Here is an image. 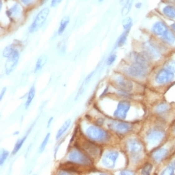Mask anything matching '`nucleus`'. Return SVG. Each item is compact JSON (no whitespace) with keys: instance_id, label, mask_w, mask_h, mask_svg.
Here are the masks:
<instances>
[{"instance_id":"7","label":"nucleus","mask_w":175,"mask_h":175,"mask_svg":"<svg viewBox=\"0 0 175 175\" xmlns=\"http://www.w3.org/2000/svg\"><path fill=\"white\" fill-rule=\"evenodd\" d=\"M147 66H143L137 63H132L126 68V73L134 78H144L148 72Z\"/></svg>"},{"instance_id":"31","label":"nucleus","mask_w":175,"mask_h":175,"mask_svg":"<svg viewBox=\"0 0 175 175\" xmlns=\"http://www.w3.org/2000/svg\"><path fill=\"white\" fill-rule=\"evenodd\" d=\"M132 25H133V20L130 17H126L122 21V26H123V29L126 31H130Z\"/></svg>"},{"instance_id":"15","label":"nucleus","mask_w":175,"mask_h":175,"mask_svg":"<svg viewBox=\"0 0 175 175\" xmlns=\"http://www.w3.org/2000/svg\"><path fill=\"white\" fill-rule=\"evenodd\" d=\"M118 156H119V153H118L117 151H108L103 157V160H102L103 164L108 168L114 167Z\"/></svg>"},{"instance_id":"42","label":"nucleus","mask_w":175,"mask_h":175,"mask_svg":"<svg viewBox=\"0 0 175 175\" xmlns=\"http://www.w3.org/2000/svg\"><path fill=\"white\" fill-rule=\"evenodd\" d=\"M52 120H53V117H50V119H49V121H48V124H47V126H50V124H51V122H52Z\"/></svg>"},{"instance_id":"40","label":"nucleus","mask_w":175,"mask_h":175,"mask_svg":"<svg viewBox=\"0 0 175 175\" xmlns=\"http://www.w3.org/2000/svg\"><path fill=\"white\" fill-rule=\"evenodd\" d=\"M121 174H134V172H132V171H122L121 172Z\"/></svg>"},{"instance_id":"41","label":"nucleus","mask_w":175,"mask_h":175,"mask_svg":"<svg viewBox=\"0 0 175 175\" xmlns=\"http://www.w3.org/2000/svg\"><path fill=\"white\" fill-rule=\"evenodd\" d=\"M171 29H172V31L174 32V34H175V22L172 23V25H171Z\"/></svg>"},{"instance_id":"29","label":"nucleus","mask_w":175,"mask_h":175,"mask_svg":"<svg viewBox=\"0 0 175 175\" xmlns=\"http://www.w3.org/2000/svg\"><path fill=\"white\" fill-rule=\"evenodd\" d=\"M34 96H35V87L32 86L30 88L29 92H28V94H27V99H26V104H25L26 109L30 106V104H31V102L33 100V98H34Z\"/></svg>"},{"instance_id":"5","label":"nucleus","mask_w":175,"mask_h":175,"mask_svg":"<svg viewBox=\"0 0 175 175\" xmlns=\"http://www.w3.org/2000/svg\"><path fill=\"white\" fill-rule=\"evenodd\" d=\"M49 13H50V8L49 7L42 8L41 10L37 13V15L35 16V18L33 19L32 23L30 24L29 33H34L38 29H40V28L42 27V25H43L45 23V21L47 20V18H48Z\"/></svg>"},{"instance_id":"37","label":"nucleus","mask_w":175,"mask_h":175,"mask_svg":"<svg viewBox=\"0 0 175 175\" xmlns=\"http://www.w3.org/2000/svg\"><path fill=\"white\" fill-rule=\"evenodd\" d=\"M61 2H62V0H51V2H50V7L52 8H56V7H58Z\"/></svg>"},{"instance_id":"12","label":"nucleus","mask_w":175,"mask_h":175,"mask_svg":"<svg viewBox=\"0 0 175 175\" xmlns=\"http://www.w3.org/2000/svg\"><path fill=\"white\" fill-rule=\"evenodd\" d=\"M19 51L17 49L15 50L12 53V55L10 56L9 58L6 59V62H5V73L7 75L10 74L14 69H15L16 65L18 63V61H19Z\"/></svg>"},{"instance_id":"3","label":"nucleus","mask_w":175,"mask_h":175,"mask_svg":"<svg viewBox=\"0 0 175 175\" xmlns=\"http://www.w3.org/2000/svg\"><path fill=\"white\" fill-rule=\"evenodd\" d=\"M68 159L70 162L79 164V165H91L92 161L89 155L86 152H83L79 148L74 147L73 149L70 150L68 154Z\"/></svg>"},{"instance_id":"18","label":"nucleus","mask_w":175,"mask_h":175,"mask_svg":"<svg viewBox=\"0 0 175 175\" xmlns=\"http://www.w3.org/2000/svg\"><path fill=\"white\" fill-rule=\"evenodd\" d=\"M162 14L168 19H175V5L172 3H165L161 8Z\"/></svg>"},{"instance_id":"1","label":"nucleus","mask_w":175,"mask_h":175,"mask_svg":"<svg viewBox=\"0 0 175 175\" xmlns=\"http://www.w3.org/2000/svg\"><path fill=\"white\" fill-rule=\"evenodd\" d=\"M174 72H175V61L169 60L167 63H165L164 67L160 69L155 74L154 77L155 82L159 85H164L169 83L174 78Z\"/></svg>"},{"instance_id":"28","label":"nucleus","mask_w":175,"mask_h":175,"mask_svg":"<svg viewBox=\"0 0 175 175\" xmlns=\"http://www.w3.org/2000/svg\"><path fill=\"white\" fill-rule=\"evenodd\" d=\"M169 110V104L167 103H160L155 107V112L157 114H164Z\"/></svg>"},{"instance_id":"43","label":"nucleus","mask_w":175,"mask_h":175,"mask_svg":"<svg viewBox=\"0 0 175 175\" xmlns=\"http://www.w3.org/2000/svg\"><path fill=\"white\" fill-rule=\"evenodd\" d=\"M5 90H6V88H3V90H2V92H1V98L3 97V95H4V92H5Z\"/></svg>"},{"instance_id":"39","label":"nucleus","mask_w":175,"mask_h":175,"mask_svg":"<svg viewBox=\"0 0 175 175\" xmlns=\"http://www.w3.org/2000/svg\"><path fill=\"white\" fill-rule=\"evenodd\" d=\"M135 8L136 9H140L141 7H142V2H137V3H135Z\"/></svg>"},{"instance_id":"30","label":"nucleus","mask_w":175,"mask_h":175,"mask_svg":"<svg viewBox=\"0 0 175 175\" xmlns=\"http://www.w3.org/2000/svg\"><path fill=\"white\" fill-rule=\"evenodd\" d=\"M132 3H133V0H127V1L123 4V8H122L121 14L123 16L127 15L130 12V9L132 7Z\"/></svg>"},{"instance_id":"20","label":"nucleus","mask_w":175,"mask_h":175,"mask_svg":"<svg viewBox=\"0 0 175 175\" xmlns=\"http://www.w3.org/2000/svg\"><path fill=\"white\" fill-rule=\"evenodd\" d=\"M161 38V40L163 42H165V43H167V44H174V42H175V34H174V32L172 31V29L170 30L169 28L166 30V32L164 33V34L160 37Z\"/></svg>"},{"instance_id":"44","label":"nucleus","mask_w":175,"mask_h":175,"mask_svg":"<svg viewBox=\"0 0 175 175\" xmlns=\"http://www.w3.org/2000/svg\"><path fill=\"white\" fill-rule=\"evenodd\" d=\"M103 1H104V0H98V2H99V3H101V2H103Z\"/></svg>"},{"instance_id":"35","label":"nucleus","mask_w":175,"mask_h":175,"mask_svg":"<svg viewBox=\"0 0 175 175\" xmlns=\"http://www.w3.org/2000/svg\"><path fill=\"white\" fill-rule=\"evenodd\" d=\"M151 170H152V164L146 163L144 166L142 167V170H141V173H142V174H150Z\"/></svg>"},{"instance_id":"17","label":"nucleus","mask_w":175,"mask_h":175,"mask_svg":"<svg viewBox=\"0 0 175 175\" xmlns=\"http://www.w3.org/2000/svg\"><path fill=\"white\" fill-rule=\"evenodd\" d=\"M131 59L133 61V63H137L143 66H147L149 67V61L147 56H145L141 53H138V52H132L131 53Z\"/></svg>"},{"instance_id":"10","label":"nucleus","mask_w":175,"mask_h":175,"mask_svg":"<svg viewBox=\"0 0 175 175\" xmlns=\"http://www.w3.org/2000/svg\"><path fill=\"white\" fill-rule=\"evenodd\" d=\"M22 12H23V7H22V4L19 2H12L10 6H8L5 10V14L6 16L9 18V19H12V20H17L18 18H20L22 15Z\"/></svg>"},{"instance_id":"19","label":"nucleus","mask_w":175,"mask_h":175,"mask_svg":"<svg viewBox=\"0 0 175 175\" xmlns=\"http://www.w3.org/2000/svg\"><path fill=\"white\" fill-rule=\"evenodd\" d=\"M168 154V150L165 148H158L155 151H153L151 154V157L154 160L155 162H161L162 160L166 157Z\"/></svg>"},{"instance_id":"22","label":"nucleus","mask_w":175,"mask_h":175,"mask_svg":"<svg viewBox=\"0 0 175 175\" xmlns=\"http://www.w3.org/2000/svg\"><path fill=\"white\" fill-rule=\"evenodd\" d=\"M32 127H33V125L31 126V128H32ZM31 128H30L29 130L27 131V133H26V134H25L24 136H23V138H22V139L18 140L17 142H16L15 146H14V149H13V151H12V154H13V155H14V154H16V153L18 152V151L20 150V148L22 147V145L24 144V142H25V140H26V138H27L28 134H29V132L31 131Z\"/></svg>"},{"instance_id":"13","label":"nucleus","mask_w":175,"mask_h":175,"mask_svg":"<svg viewBox=\"0 0 175 175\" xmlns=\"http://www.w3.org/2000/svg\"><path fill=\"white\" fill-rule=\"evenodd\" d=\"M114 81L118 86V88H120V90L130 92L132 90V88H133V84H132V82L129 79L122 76V75H116L114 77Z\"/></svg>"},{"instance_id":"34","label":"nucleus","mask_w":175,"mask_h":175,"mask_svg":"<svg viewBox=\"0 0 175 175\" xmlns=\"http://www.w3.org/2000/svg\"><path fill=\"white\" fill-rule=\"evenodd\" d=\"M49 138H50V133H47V135L45 136V138L43 139V141H42V143L40 145V147H39V153H42L44 151L46 145H47V143H48V141H49Z\"/></svg>"},{"instance_id":"6","label":"nucleus","mask_w":175,"mask_h":175,"mask_svg":"<svg viewBox=\"0 0 175 175\" xmlns=\"http://www.w3.org/2000/svg\"><path fill=\"white\" fill-rule=\"evenodd\" d=\"M108 127L113 130L114 132H116L117 134H126L130 132L132 129H133V125L129 122H125V121H118L117 120H111L108 124Z\"/></svg>"},{"instance_id":"8","label":"nucleus","mask_w":175,"mask_h":175,"mask_svg":"<svg viewBox=\"0 0 175 175\" xmlns=\"http://www.w3.org/2000/svg\"><path fill=\"white\" fill-rule=\"evenodd\" d=\"M131 107V104L130 102L126 101V100H121L118 102L117 104V107L115 111L113 112V116L114 118L118 120H124L126 119V116L128 114V111Z\"/></svg>"},{"instance_id":"9","label":"nucleus","mask_w":175,"mask_h":175,"mask_svg":"<svg viewBox=\"0 0 175 175\" xmlns=\"http://www.w3.org/2000/svg\"><path fill=\"white\" fill-rule=\"evenodd\" d=\"M143 49L146 56L151 59H158L161 56V50L152 41H146L143 43Z\"/></svg>"},{"instance_id":"36","label":"nucleus","mask_w":175,"mask_h":175,"mask_svg":"<svg viewBox=\"0 0 175 175\" xmlns=\"http://www.w3.org/2000/svg\"><path fill=\"white\" fill-rule=\"evenodd\" d=\"M9 156V152L5 149H2L1 150V165L6 161V159L8 158Z\"/></svg>"},{"instance_id":"26","label":"nucleus","mask_w":175,"mask_h":175,"mask_svg":"<svg viewBox=\"0 0 175 175\" xmlns=\"http://www.w3.org/2000/svg\"><path fill=\"white\" fill-rule=\"evenodd\" d=\"M128 33H129V31L124 30V32L122 33L119 37H118V39L116 41V44H115V48H117V47H121L125 44V42L127 40V37H128Z\"/></svg>"},{"instance_id":"24","label":"nucleus","mask_w":175,"mask_h":175,"mask_svg":"<svg viewBox=\"0 0 175 175\" xmlns=\"http://www.w3.org/2000/svg\"><path fill=\"white\" fill-rule=\"evenodd\" d=\"M69 21H70V18L69 16H65L62 18V20L60 21V24L58 27V35H62L63 32L65 31V29L67 28L68 24H69Z\"/></svg>"},{"instance_id":"4","label":"nucleus","mask_w":175,"mask_h":175,"mask_svg":"<svg viewBox=\"0 0 175 175\" xmlns=\"http://www.w3.org/2000/svg\"><path fill=\"white\" fill-rule=\"evenodd\" d=\"M126 148L133 161H137V160L140 159L141 154L143 152V145L138 139H128L126 142Z\"/></svg>"},{"instance_id":"2","label":"nucleus","mask_w":175,"mask_h":175,"mask_svg":"<svg viewBox=\"0 0 175 175\" xmlns=\"http://www.w3.org/2000/svg\"><path fill=\"white\" fill-rule=\"evenodd\" d=\"M85 133H86L87 138L93 141V142L105 143L110 139V135L108 134V132L97 125L88 126Z\"/></svg>"},{"instance_id":"27","label":"nucleus","mask_w":175,"mask_h":175,"mask_svg":"<svg viewBox=\"0 0 175 175\" xmlns=\"http://www.w3.org/2000/svg\"><path fill=\"white\" fill-rule=\"evenodd\" d=\"M15 50H16V49H15V47H14V45H13V44L6 46L5 48L3 49V52H2V57H3L4 59H7V58H9V57H10V56L12 55L13 52L15 51Z\"/></svg>"},{"instance_id":"21","label":"nucleus","mask_w":175,"mask_h":175,"mask_svg":"<svg viewBox=\"0 0 175 175\" xmlns=\"http://www.w3.org/2000/svg\"><path fill=\"white\" fill-rule=\"evenodd\" d=\"M93 75H94V71L93 72H91L90 74L88 75V76L85 78V80H84V82L82 83V85H81V87L79 88V91H78V93H77V95H76V99H78L80 96L82 95L83 94V92H84V90L85 89H86V87H87V85L89 84V82H90V80H91V78L93 77Z\"/></svg>"},{"instance_id":"32","label":"nucleus","mask_w":175,"mask_h":175,"mask_svg":"<svg viewBox=\"0 0 175 175\" xmlns=\"http://www.w3.org/2000/svg\"><path fill=\"white\" fill-rule=\"evenodd\" d=\"M19 2L22 4V6L25 7H32L38 2V0H19Z\"/></svg>"},{"instance_id":"45","label":"nucleus","mask_w":175,"mask_h":175,"mask_svg":"<svg viewBox=\"0 0 175 175\" xmlns=\"http://www.w3.org/2000/svg\"><path fill=\"white\" fill-rule=\"evenodd\" d=\"M173 132L175 133V125H174V127H173Z\"/></svg>"},{"instance_id":"14","label":"nucleus","mask_w":175,"mask_h":175,"mask_svg":"<svg viewBox=\"0 0 175 175\" xmlns=\"http://www.w3.org/2000/svg\"><path fill=\"white\" fill-rule=\"evenodd\" d=\"M168 29V26L166 25V23L162 20H157L156 22L153 23V25L151 26V32L153 33L155 36L161 37L166 30Z\"/></svg>"},{"instance_id":"25","label":"nucleus","mask_w":175,"mask_h":175,"mask_svg":"<svg viewBox=\"0 0 175 175\" xmlns=\"http://www.w3.org/2000/svg\"><path fill=\"white\" fill-rule=\"evenodd\" d=\"M46 62H47V56H45V55L40 56V57L38 58V60L36 61V64H35V69H34L35 73L40 71V70L44 67V65L46 64Z\"/></svg>"},{"instance_id":"11","label":"nucleus","mask_w":175,"mask_h":175,"mask_svg":"<svg viewBox=\"0 0 175 175\" xmlns=\"http://www.w3.org/2000/svg\"><path fill=\"white\" fill-rule=\"evenodd\" d=\"M165 136V131L161 128H152L146 134V140L149 144H157Z\"/></svg>"},{"instance_id":"23","label":"nucleus","mask_w":175,"mask_h":175,"mask_svg":"<svg viewBox=\"0 0 175 175\" xmlns=\"http://www.w3.org/2000/svg\"><path fill=\"white\" fill-rule=\"evenodd\" d=\"M70 125H71V120H70V119L66 120V121L64 122V124L59 128V130H58V132H57V134H56V139H60L61 137H62V135L65 133L66 131H67V129L70 127Z\"/></svg>"},{"instance_id":"33","label":"nucleus","mask_w":175,"mask_h":175,"mask_svg":"<svg viewBox=\"0 0 175 175\" xmlns=\"http://www.w3.org/2000/svg\"><path fill=\"white\" fill-rule=\"evenodd\" d=\"M162 174H175V162H172L165 168V170L162 172Z\"/></svg>"},{"instance_id":"38","label":"nucleus","mask_w":175,"mask_h":175,"mask_svg":"<svg viewBox=\"0 0 175 175\" xmlns=\"http://www.w3.org/2000/svg\"><path fill=\"white\" fill-rule=\"evenodd\" d=\"M116 60V54H112L110 55L107 59V65H112L114 63V61Z\"/></svg>"},{"instance_id":"16","label":"nucleus","mask_w":175,"mask_h":175,"mask_svg":"<svg viewBox=\"0 0 175 175\" xmlns=\"http://www.w3.org/2000/svg\"><path fill=\"white\" fill-rule=\"evenodd\" d=\"M83 148L85 150V152H86L89 156H91V157L95 158L97 156L100 155V149L92 142H85L83 144Z\"/></svg>"}]
</instances>
